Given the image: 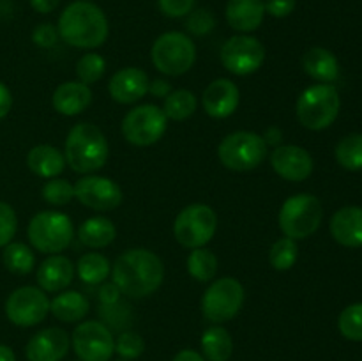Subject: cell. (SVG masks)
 Listing matches in <instances>:
<instances>
[{"label":"cell","mask_w":362,"mask_h":361,"mask_svg":"<svg viewBox=\"0 0 362 361\" xmlns=\"http://www.w3.org/2000/svg\"><path fill=\"white\" fill-rule=\"evenodd\" d=\"M112 278L124 296L141 299L161 287L165 265L154 251L147 248H131L113 262Z\"/></svg>","instance_id":"obj_1"},{"label":"cell","mask_w":362,"mask_h":361,"mask_svg":"<svg viewBox=\"0 0 362 361\" xmlns=\"http://www.w3.org/2000/svg\"><path fill=\"white\" fill-rule=\"evenodd\" d=\"M272 170L281 179L303 183L313 173V158L299 145H278L271 154Z\"/></svg>","instance_id":"obj_16"},{"label":"cell","mask_w":362,"mask_h":361,"mask_svg":"<svg viewBox=\"0 0 362 361\" xmlns=\"http://www.w3.org/2000/svg\"><path fill=\"white\" fill-rule=\"evenodd\" d=\"M173 361H207V360H205L200 353H197V350L184 349V350H180V353L175 354Z\"/></svg>","instance_id":"obj_49"},{"label":"cell","mask_w":362,"mask_h":361,"mask_svg":"<svg viewBox=\"0 0 362 361\" xmlns=\"http://www.w3.org/2000/svg\"><path fill=\"white\" fill-rule=\"evenodd\" d=\"M145 342L138 333L134 331H124L117 336L115 340V353L119 354L122 360H136L144 354Z\"/></svg>","instance_id":"obj_38"},{"label":"cell","mask_w":362,"mask_h":361,"mask_svg":"<svg viewBox=\"0 0 362 361\" xmlns=\"http://www.w3.org/2000/svg\"><path fill=\"white\" fill-rule=\"evenodd\" d=\"M120 294L122 292H120L115 283L103 282V287L99 289V301L103 303V306H113V304L119 303Z\"/></svg>","instance_id":"obj_44"},{"label":"cell","mask_w":362,"mask_h":361,"mask_svg":"<svg viewBox=\"0 0 362 361\" xmlns=\"http://www.w3.org/2000/svg\"><path fill=\"white\" fill-rule=\"evenodd\" d=\"M218 230V216L207 204H191L177 214L173 236L184 248H204Z\"/></svg>","instance_id":"obj_9"},{"label":"cell","mask_w":362,"mask_h":361,"mask_svg":"<svg viewBox=\"0 0 362 361\" xmlns=\"http://www.w3.org/2000/svg\"><path fill=\"white\" fill-rule=\"evenodd\" d=\"M148 92H151L152 96H156V98H166V96L172 92V85L166 80L156 78V80H152L151 85H148Z\"/></svg>","instance_id":"obj_46"},{"label":"cell","mask_w":362,"mask_h":361,"mask_svg":"<svg viewBox=\"0 0 362 361\" xmlns=\"http://www.w3.org/2000/svg\"><path fill=\"white\" fill-rule=\"evenodd\" d=\"M90 310V303L76 290H62L49 301V311L62 322H78Z\"/></svg>","instance_id":"obj_26"},{"label":"cell","mask_w":362,"mask_h":361,"mask_svg":"<svg viewBox=\"0 0 362 361\" xmlns=\"http://www.w3.org/2000/svg\"><path fill=\"white\" fill-rule=\"evenodd\" d=\"M119 361H127V360H119Z\"/></svg>","instance_id":"obj_51"},{"label":"cell","mask_w":362,"mask_h":361,"mask_svg":"<svg viewBox=\"0 0 362 361\" xmlns=\"http://www.w3.org/2000/svg\"><path fill=\"white\" fill-rule=\"evenodd\" d=\"M216 16L209 9H193L187 14L186 28L193 35H205L214 30Z\"/></svg>","instance_id":"obj_39"},{"label":"cell","mask_w":362,"mask_h":361,"mask_svg":"<svg viewBox=\"0 0 362 361\" xmlns=\"http://www.w3.org/2000/svg\"><path fill=\"white\" fill-rule=\"evenodd\" d=\"M331 236L346 248L362 246V207L346 205L331 218Z\"/></svg>","instance_id":"obj_20"},{"label":"cell","mask_w":362,"mask_h":361,"mask_svg":"<svg viewBox=\"0 0 362 361\" xmlns=\"http://www.w3.org/2000/svg\"><path fill=\"white\" fill-rule=\"evenodd\" d=\"M221 62L226 71L237 76L257 73L265 62V46L253 35H233L223 45Z\"/></svg>","instance_id":"obj_13"},{"label":"cell","mask_w":362,"mask_h":361,"mask_svg":"<svg viewBox=\"0 0 362 361\" xmlns=\"http://www.w3.org/2000/svg\"><path fill=\"white\" fill-rule=\"evenodd\" d=\"M148 85L151 80L145 71L138 67H124L110 78L108 92L113 101L120 105H133L147 96Z\"/></svg>","instance_id":"obj_19"},{"label":"cell","mask_w":362,"mask_h":361,"mask_svg":"<svg viewBox=\"0 0 362 361\" xmlns=\"http://www.w3.org/2000/svg\"><path fill=\"white\" fill-rule=\"evenodd\" d=\"M2 260L7 271L14 273V275H28L35 265V255L27 244L11 241L7 246H4Z\"/></svg>","instance_id":"obj_32"},{"label":"cell","mask_w":362,"mask_h":361,"mask_svg":"<svg viewBox=\"0 0 362 361\" xmlns=\"http://www.w3.org/2000/svg\"><path fill=\"white\" fill-rule=\"evenodd\" d=\"M71 347V336L62 328H46L35 333L25 347L28 361H62Z\"/></svg>","instance_id":"obj_17"},{"label":"cell","mask_w":362,"mask_h":361,"mask_svg":"<svg viewBox=\"0 0 362 361\" xmlns=\"http://www.w3.org/2000/svg\"><path fill=\"white\" fill-rule=\"evenodd\" d=\"M41 193L49 205H66L74 198V186L67 179L53 177V179L46 180Z\"/></svg>","instance_id":"obj_37"},{"label":"cell","mask_w":362,"mask_h":361,"mask_svg":"<svg viewBox=\"0 0 362 361\" xmlns=\"http://www.w3.org/2000/svg\"><path fill=\"white\" fill-rule=\"evenodd\" d=\"M117 237V229L113 225L112 219L105 218V216H92L87 218L78 229V239L81 244L88 248H106L112 244Z\"/></svg>","instance_id":"obj_27"},{"label":"cell","mask_w":362,"mask_h":361,"mask_svg":"<svg viewBox=\"0 0 362 361\" xmlns=\"http://www.w3.org/2000/svg\"><path fill=\"white\" fill-rule=\"evenodd\" d=\"M71 345L80 361H110L115 353L112 331L103 322L85 321L74 328Z\"/></svg>","instance_id":"obj_14"},{"label":"cell","mask_w":362,"mask_h":361,"mask_svg":"<svg viewBox=\"0 0 362 361\" xmlns=\"http://www.w3.org/2000/svg\"><path fill=\"white\" fill-rule=\"evenodd\" d=\"M18 216L7 202H0V248L7 246L16 236Z\"/></svg>","instance_id":"obj_40"},{"label":"cell","mask_w":362,"mask_h":361,"mask_svg":"<svg viewBox=\"0 0 362 361\" xmlns=\"http://www.w3.org/2000/svg\"><path fill=\"white\" fill-rule=\"evenodd\" d=\"M49 314V299L39 287L25 285L13 290L6 299V315L14 326L32 328Z\"/></svg>","instance_id":"obj_12"},{"label":"cell","mask_w":362,"mask_h":361,"mask_svg":"<svg viewBox=\"0 0 362 361\" xmlns=\"http://www.w3.org/2000/svg\"><path fill=\"white\" fill-rule=\"evenodd\" d=\"M87 2H90V0H87Z\"/></svg>","instance_id":"obj_52"},{"label":"cell","mask_w":362,"mask_h":361,"mask_svg":"<svg viewBox=\"0 0 362 361\" xmlns=\"http://www.w3.org/2000/svg\"><path fill=\"white\" fill-rule=\"evenodd\" d=\"M28 241L41 253L57 255L66 250L74 236L73 222L59 211L37 212L27 229Z\"/></svg>","instance_id":"obj_8"},{"label":"cell","mask_w":362,"mask_h":361,"mask_svg":"<svg viewBox=\"0 0 362 361\" xmlns=\"http://www.w3.org/2000/svg\"><path fill=\"white\" fill-rule=\"evenodd\" d=\"M57 30L60 39L73 48L94 50L105 45L110 25L101 7L87 0H76L62 11Z\"/></svg>","instance_id":"obj_2"},{"label":"cell","mask_w":362,"mask_h":361,"mask_svg":"<svg viewBox=\"0 0 362 361\" xmlns=\"http://www.w3.org/2000/svg\"><path fill=\"white\" fill-rule=\"evenodd\" d=\"M336 161L350 172L362 170V133H350L336 145Z\"/></svg>","instance_id":"obj_33"},{"label":"cell","mask_w":362,"mask_h":361,"mask_svg":"<svg viewBox=\"0 0 362 361\" xmlns=\"http://www.w3.org/2000/svg\"><path fill=\"white\" fill-rule=\"evenodd\" d=\"M152 64L166 76H180L197 62V46L182 32H165L154 41L151 50Z\"/></svg>","instance_id":"obj_6"},{"label":"cell","mask_w":362,"mask_h":361,"mask_svg":"<svg viewBox=\"0 0 362 361\" xmlns=\"http://www.w3.org/2000/svg\"><path fill=\"white\" fill-rule=\"evenodd\" d=\"M59 30H57L55 25L52 23H41L34 28L32 32V41L39 48H52L59 41Z\"/></svg>","instance_id":"obj_41"},{"label":"cell","mask_w":362,"mask_h":361,"mask_svg":"<svg viewBox=\"0 0 362 361\" xmlns=\"http://www.w3.org/2000/svg\"><path fill=\"white\" fill-rule=\"evenodd\" d=\"M197 0H158L159 9L168 18H184L194 9Z\"/></svg>","instance_id":"obj_42"},{"label":"cell","mask_w":362,"mask_h":361,"mask_svg":"<svg viewBox=\"0 0 362 361\" xmlns=\"http://www.w3.org/2000/svg\"><path fill=\"white\" fill-rule=\"evenodd\" d=\"M202 350L207 361H228L233 354L232 335L223 326H211L202 335Z\"/></svg>","instance_id":"obj_28"},{"label":"cell","mask_w":362,"mask_h":361,"mask_svg":"<svg viewBox=\"0 0 362 361\" xmlns=\"http://www.w3.org/2000/svg\"><path fill=\"white\" fill-rule=\"evenodd\" d=\"M161 110L165 112L166 119L186 120L197 112V96L187 88H177L166 96Z\"/></svg>","instance_id":"obj_30"},{"label":"cell","mask_w":362,"mask_h":361,"mask_svg":"<svg viewBox=\"0 0 362 361\" xmlns=\"http://www.w3.org/2000/svg\"><path fill=\"white\" fill-rule=\"evenodd\" d=\"M265 13L274 18H286L296 9V0H264Z\"/></svg>","instance_id":"obj_43"},{"label":"cell","mask_w":362,"mask_h":361,"mask_svg":"<svg viewBox=\"0 0 362 361\" xmlns=\"http://www.w3.org/2000/svg\"><path fill=\"white\" fill-rule=\"evenodd\" d=\"M240 101L239 87L228 78H218L205 87L202 94L204 110L214 119H226L237 110Z\"/></svg>","instance_id":"obj_18"},{"label":"cell","mask_w":362,"mask_h":361,"mask_svg":"<svg viewBox=\"0 0 362 361\" xmlns=\"http://www.w3.org/2000/svg\"><path fill=\"white\" fill-rule=\"evenodd\" d=\"M322 218H324L322 202L315 195L297 193L283 202L278 222L285 237L300 241L317 232Z\"/></svg>","instance_id":"obj_5"},{"label":"cell","mask_w":362,"mask_h":361,"mask_svg":"<svg viewBox=\"0 0 362 361\" xmlns=\"http://www.w3.org/2000/svg\"><path fill=\"white\" fill-rule=\"evenodd\" d=\"M264 140H265V144H267V145H276V147H278V145L281 144V140H283V131L279 130V127H276V126L269 127V130L265 131V134H264Z\"/></svg>","instance_id":"obj_48"},{"label":"cell","mask_w":362,"mask_h":361,"mask_svg":"<svg viewBox=\"0 0 362 361\" xmlns=\"http://www.w3.org/2000/svg\"><path fill=\"white\" fill-rule=\"evenodd\" d=\"M74 278V264L64 255L57 253L41 262L37 269L39 289L45 292H62Z\"/></svg>","instance_id":"obj_21"},{"label":"cell","mask_w":362,"mask_h":361,"mask_svg":"<svg viewBox=\"0 0 362 361\" xmlns=\"http://www.w3.org/2000/svg\"><path fill=\"white\" fill-rule=\"evenodd\" d=\"M74 198L85 207L106 212L113 211L122 204L124 193L119 184L110 177L88 173L74 184Z\"/></svg>","instance_id":"obj_15"},{"label":"cell","mask_w":362,"mask_h":361,"mask_svg":"<svg viewBox=\"0 0 362 361\" xmlns=\"http://www.w3.org/2000/svg\"><path fill=\"white\" fill-rule=\"evenodd\" d=\"M338 329L350 342H362V303H354L339 314Z\"/></svg>","instance_id":"obj_36"},{"label":"cell","mask_w":362,"mask_h":361,"mask_svg":"<svg viewBox=\"0 0 362 361\" xmlns=\"http://www.w3.org/2000/svg\"><path fill=\"white\" fill-rule=\"evenodd\" d=\"M64 156L71 170L88 176L101 170L108 161V140L95 124L80 122L67 133Z\"/></svg>","instance_id":"obj_3"},{"label":"cell","mask_w":362,"mask_h":361,"mask_svg":"<svg viewBox=\"0 0 362 361\" xmlns=\"http://www.w3.org/2000/svg\"><path fill=\"white\" fill-rule=\"evenodd\" d=\"M165 112L156 105H140L126 113L122 119V134L136 147H148L159 142L168 126Z\"/></svg>","instance_id":"obj_11"},{"label":"cell","mask_w":362,"mask_h":361,"mask_svg":"<svg viewBox=\"0 0 362 361\" xmlns=\"http://www.w3.org/2000/svg\"><path fill=\"white\" fill-rule=\"evenodd\" d=\"M303 69L320 84H331L339 76V62L334 53L322 46L310 48L303 57Z\"/></svg>","instance_id":"obj_24"},{"label":"cell","mask_w":362,"mask_h":361,"mask_svg":"<svg viewBox=\"0 0 362 361\" xmlns=\"http://www.w3.org/2000/svg\"><path fill=\"white\" fill-rule=\"evenodd\" d=\"M297 257H299V248H297V241L290 239V237H281L276 241L269 251V262L276 271H288L296 265Z\"/></svg>","instance_id":"obj_34"},{"label":"cell","mask_w":362,"mask_h":361,"mask_svg":"<svg viewBox=\"0 0 362 361\" xmlns=\"http://www.w3.org/2000/svg\"><path fill=\"white\" fill-rule=\"evenodd\" d=\"M76 273L81 282L88 283V285H98V283L108 280L110 273H112V264L103 253L88 251L78 258Z\"/></svg>","instance_id":"obj_29"},{"label":"cell","mask_w":362,"mask_h":361,"mask_svg":"<svg viewBox=\"0 0 362 361\" xmlns=\"http://www.w3.org/2000/svg\"><path fill=\"white\" fill-rule=\"evenodd\" d=\"M0 361H16L13 349L7 345H2V343H0Z\"/></svg>","instance_id":"obj_50"},{"label":"cell","mask_w":362,"mask_h":361,"mask_svg":"<svg viewBox=\"0 0 362 361\" xmlns=\"http://www.w3.org/2000/svg\"><path fill=\"white\" fill-rule=\"evenodd\" d=\"M106 73V60L99 53H85L76 62L78 81L88 85L101 80Z\"/></svg>","instance_id":"obj_35"},{"label":"cell","mask_w":362,"mask_h":361,"mask_svg":"<svg viewBox=\"0 0 362 361\" xmlns=\"http://www.w3.org/2000/svg\"><path fill=\"white\" fill-rule=\"evenodd\" d=\"M11 108H13V96L7 85L0 81V119H4L11 112Z\"/></svg>","instance_id":"obj_45"},{"label":"cell","mask_w":362,"mask_h":361,"mask_svg":"<svg viewBox=\"0 0 362 361\" xmlns=\"http://www.w3.org/2000/svg\"><path fill=\"white\" fill-rule=\"evenodd\" d=\"M341 99L331 84H317L299 96L296 113L299 122L311 131H322L338 119Z\"/></svg>","instance_id":"obj_4"},{"label":"cell","mask_w":362,"mask_h":361,"mask_svg":"<svg viewBox=\"0 0 362 361\" xmlns=\"http://www.w3.org/2000/svg\"><path fill=\"white\" fill-rule=\"evenodd\" d=\"M225 14L233 30L247 34L257 30L264 21V0H228Z\"/></svg>","instance_id":"obj_23"},{"label":"cell","mask_w":362,"mask_h":361,"mask_svg":"<svg viewBox=\"0 0 362 361\" xmlns=\"http://www.w3.org/2000/svg\"><path fill=\"white\" fill-rule=\"evenodd\" d=\"M244 304L243 283L232 276L214 280L202 297V311L207 321L223 324L232 321Z\"/></svg>","instance_id":"obj_10"},{"label":"cell","mask_w":362,"mask_h":361,"mask_svg":"<svg viewBox=\"0 0 362 361\" xmlns=\"http://www.w3.org/2000/svg\"><path fill=\"white\" fill-rule=\"evenodd\" d=\"M66 156L53 145H35L27 154V166L32 173L42 179H53L66 168Z\"/></svg>","instance_id":"obj_25"},{"label":"cell","mask_w":362,"mask_h":361,"mask_svg":"<svg viewBox=\"0 0 362 361\" xmlns=\"http://www.w3.org/2000/svg\"><path fill=\"white\" fill-rule=\"evenodd\" d=\"M187 273L200 283H209L218 273V257L207 248H194L187 257Z\"/></svg>","instance_id":"obj_31"},{"label":"cell","mask_w":362,"mask_h":361,"mask_svg":"<svg viewBox=\"0 0 362 361\" xmlns=\"http://www.w3.org/2000/svg\"><path fill=\"white\" fill-rule=\"evenodd\" d=\"M269 145L264 137L253 131H233L226 134L218 147V158L228 170L250 172L267 158Z\"/></svg>","instance_id":"obj_7"},{"label":"cell","mask_w":362,"mask_h":361,"mask_svg":"<svg viewBox=\"0 0 362 361\" xmlns=\"http://www.w3.org/2000/svg\"><path fill=\"white\" fill-rule=\"evenodd\" d=\"M92 103V91L88 85L81 84V81H66V84L59 85L53 92L52 105L60 115L74 117L80 115L81 112L90 106Z\"/></svg>","instance_id":"obj_22"},{"label":"cell","mask_w":362,"mask_h":361,"mask_svg":"<svg viewBox=\"0 0 362 361\" xmlns=\"http://www.w3.org/2000/svg\"><path fill=\"white\" fill-rule=\"evenodd\" d=\"M60 0H30V6L35 13L49 14L59 7Z\"/></svg>","instance_id":"obj_47"}]
</instances>
